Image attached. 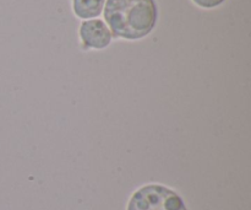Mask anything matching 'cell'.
<instances>
[{"label": "cell", "mask_w": 251, "mask_h": 210, "mask_svg": "<svg viewBox=\"0 0 251 210\" xmlns=\"http://www.w3.org/2000/svg\"><path fill=\"white\" fill-rule=\"evenodd\" d=\"M127 210H186L178 193L159 184H150L135 192Z\"/></svg>", "instance_id": "2"}, {"label": "cell", "mask_w": 251, "mask_h": 210, "mask_svg": "<svg viewBox=\"0 0 251 210\" xmlns=\"http://www.w3.org/2000/svg\"><path fill=\"white\" fill-rule=\"evenodd\" d=\"M80 36L87 48L103 49L109 46L112 41V33L102 20H88L82 22Z\"/></svg>", "instance_id": "3"}, {"label": "cell", "mask_w": 251, "mask_h": 210, "mask_svg": "<svg viewBox=\"0 0 251 210\" xmlns=\"http://www.w3.org/2000/svg\"><path fill=\"white\" fill-rule=\"evenodd\" d=\"M105 0H73L74 12L80 19H92L102 14Z\"/></svg>", "instance_id": "4"}, {"label": "cell", "mask_w": 251, "mask_h": 210, "mask_svg": "<svg viewBox=\"0 0 251 210\" xmlns=\"http://www.w3.org/2000/svg\"><path fill=\"white\" fill-rule=\"evenodd\" d=\"M104 17L110 33L119 38H144L154 29L157 6L154 0H107Z\"/></svg>", "instance_id": "1"}, {"label": "cell", "mask_w": 251, "mask_h": 210, "mask_svg": "<svg viewBox=\"0 0 251 210\" xmlns=\"http://www.w3.org/2000/svg\"><path fill=\"white\" fill-rule=\"evenodd\" d=\"M198 6L205 7V9H212L222 4L225 0H193Z\"/></svg>", "instance_id": "5"}]
</instances>
